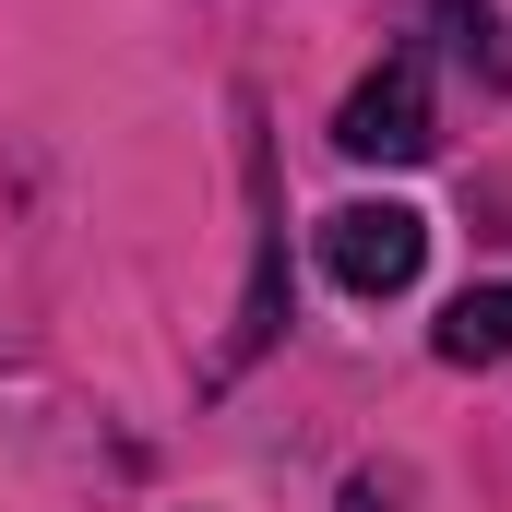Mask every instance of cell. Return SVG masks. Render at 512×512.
I'll use <instances>...</instances> for the list:
<instances>
[{
	"instance_id": "1",
	"label": "cell",
	"mask_w": 512,
	"mask_h": 512,
	"mask_svg": "<svg viewBox=\"0 0 512 512\" xmlns=\"http://www.w3.org/2000/svg\"><path fill=\"white\" fill-rule=\"evenodd\" d=\"M417 262H429V215L417 203H346V215H322V274L346 298H405Z\"/></svg>"
},
{
	"instance_id": "2",
	"label": "cell",
	"mask_w": 512,
	"mask_h": 512,
	"mask_svg": "<svg viewBox=\"0 0 512 512\" xmlns=\"http://www.w3.org/2000/svg\"><path fill=\"white\" fill-rule=\"evenodd\" d=\"M334 143H346L358 167H417V155L441 143V131H429V72H417V60L393 48L382 72H370V84H358V96L334 108Z\"/></svg>"
},
{
	"instance_id": "3",
	"label": "cell",
	"mask_w": 512,
	"mask_h": 512,
	"mask_svg": "<svg viewBox=\"0 0 512 512\" xmlns=\"http://www.w3.org/2000/svg\"><path fill=\"white\" fill-rule=\"evenodd\" d=\"M453 370H501L512 358V286H465L453 310H441V334H429Z\"/></svg>"
},
{
	"instance_id": "4",
	"label": "cell",
	"mask_w": 512,
	"mask_h": 512,
	"mask_svg": "<svg viewBox=\"0 0 512 512\" xmlns=\"http://www.w3.org/2000/svg\"><path fill=\"white\" fill-rule=\"evenodd\" d=\"M417 12H441V24H453V60H465V72L512 84V36H501V12H489V0H417Z\"/></svg>"
}]
</instances>
